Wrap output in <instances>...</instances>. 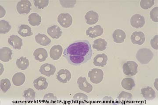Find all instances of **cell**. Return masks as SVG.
I'll use <instances>...</instances> for the list:
<instances>
[{
  "mask_svg": "<svg viewBox=\"0 0 158 105\" xmlns=\"http://www.w3.org/2000/svg\"><path fill=\"white\" fill-rule=\"evenodd\" d=\"M93 55L91 45L88 40H78L66 48L63 56L69 64L79 66L85 64L91 59Z\"/></svg>",
  "mask_w": 158,
  "mask_h": 105,
  "instance_id": "6da1fadb",
  "label": "cell"
},
{
  "mask_svg": "<svg viewBox=\"0 0 158 105\" xmlns=\"http://www.w3.org/2000/svg\"><path fill=\"white\" fill-rule=\"evenodd\" d=\"M153 56V53L151 50L145 48L138 50L136 55L137 60L141 64H146L149 63L152 60Z\"/></svg>",
  "mask_w": 158,
  "mask_h": 105,
  "instance_id": "7a4b0ae2",
  "label": "cell"
},
{
  "mask_svg": "<svg viewBox=\"0 0 158 105\" xmlns=\"http://www.w3.org/2000/svg\"><path fill=\"white\" fill-rule=\"evenodd\" d=\"M88 76L91 83L98 84L103 79L104 72L102 69L94 68L88 72Z\"/></svg>",
  "mask_w": 158,
  "mask_h": 105,
  "instance_id": "3957f363",
  "label": "cell"
},
{
  "mask_svg": "<svg viewBox=\"0 0 158 105\" xmlns=\"http://www.w3.org/2000/svg\"><path fill=\"white\" fill-rule=\"evenodd\" d=\"M138 64L135 61H128L124 63L123 66V72L128 76L135 75L138 73Z\"/></svg>",
  "mask_w": 158,
  "mask_h": 105,
  "instance_id": "277c9868",
  "label": "cell"
},
{
  "mask_svg": "<svg viewBox=\"0 0 158 105\" xmlns=\"http://www.w3.org/2000/svg\"><path fill=\"white\" fill-rule=\"evenodd\" d=\"M32 4L29 0H22L17 3L16 9L19 14H28L31 10Z\"/></svg>",
  "mask_w": 158,
  "mask_h": 105,
  "instance_id": "5b68a950",
  "label": "cell"
},
{
  "mask_svg": "<svg viewBox=\"0 0 158 105\" xmlns=\"http://www.w3.org/2000/svg\"><path fill=\"white\" fill-rule=\"evenodd\" d=\"M58 22L62 27L67 28L72 24V17L69 13H61L57 18Z\"/></svg>",
  "mask_w": 158,
  "mask_h": 105,
  "instance_id": "8992f818",
  "label": "cell"
},
{
  "mask_svg": "<svg viewBox=\"0 0 158 105\" xmlns=\"http://www.w3.org/2000/svg\"><path fill=\"white\" fill-rule=\"evenodd\" d=\"M130 22L133 27L136 29L141 28L143 27L145 24V18L143 15L137 14L131 17Z\"/></svg>",
  "mask_w": 158,
  "mask_h": 105,
  "instance_id": "52a82bcc",
  "label": "cell"
},
{
  "mask_svg": "<svg viewBox=\"0 0 158 105\" xmlns=\"http://www.w3.org/2000/svg\"><path fill=\"white\" fill-rule=\"evenodd\" d=\"M104 32L103 29L100 25H97L94 27H90L86 30V35L90 38H95L102 36Z\"/></svg>",
  "mask_w": 158,
  "mask_h": 105,
  "instance_id": "ba28073f",
  "label": "cell"
},
{
  "mask_svg": "<svg viewBox=\"0 0 158 105\" xmlns=\"http://www.w3.org/2000/svg\"><path fill=\"white\" fill-rule=\"evenodd\" d=\"M77 83L79 89L82 91L88 93H90L92 91L93 86L88 83L86 78L80 77L78 79Z\"/></svg>",
  "mask_w": 158,
  "mask_h": 105,
  "instance_id": "9c48e42d",
  "label": "cell"
},
{
  "mask_svg": "<svg viewBox=\"0 0 158 105\" xmlns=\"http://www.w3.org/2000/svg\"><path fill=\"white\" fill-rule=\"evenodd\" d=\"M71 74L68 70L62 69L57 72L56 79L60 83L65 84L69 82L71 79Z\"/></svg>",
  "mask_w": 158,
  "mask_h": 105,
  "instance_id": "30bf717a",
  "label": "cell"
},
{
  "mask_svg": "<svg viewBox=\"0 0 158 105\" xmlns=\"http://www.w3.org/2000/svg\"><path fill=\"white\" fill-rule=\"evenodd\" d=\"M39 71L42 75L47 77H50L55 74L56 71V67L53 64L46 63L41 65Z\"/></svg>",
  "mask_w": 158,
  "mask_h": 105,
  "instance_id": "8fae6325",
  "label": "cell"
},
{
  "mask_svg": "<svg viewBox=\"0 0 158 105\" xmlns=\"http://www.w3.org/2000/svg\"><path fill=\"white\" fill-rule=\"evenodd\" d=\"M131 41L133 44L139 45L144 44L145 40V35L141 31L134 32L131 36Z\"/></svg>",
  "mask_w": 158,
  "mask_h": 105,
  "instance_id": "7c38bea8",
  "label": "cell"
},
{
  "mask_svg": "<svg viewBox=\"0 0 158 105\" xmlns=\"http://www.w3.org/2000/svg\"><path fill=\"white\" fill-rule=\"evenodd\" d=\"M8 42L15 49L21 50L23 46V39L17 35L10 36L8 39Z\"/></svg>",
  "mask_w": 158,
  "mask_h": 105,
  "instance_id": "4fadbf2b",
  "label": "cell"
},
{
  "mask_svg": "<svg viewBox=\"0 0 158 105\" xmlns=\"http://www.w3.org/2000/svg\"><path fill=\"white\" fill-rule=\"evenodd\" d=\"M63 49L60 45H54L50 50V58L55 61L59 60L62 56Z\"/></svg>",
  "mask_w": 158,
  "mask_h": 105,
  "instance_id": "5bb4252c",
  "label": "cell"
},
{
  "mask_svg": "<svg viewBox=\"0 0 158 105\" xmlns=\"http://www.w3.org/2000/svg\"><path fill=\"white\" fill-rule=\"evenodd\" d=\"M47 33L53 39H58L62 36V31L57 25H53L48 28Z\"/></svg>",
  "mask_w": 158,
  "mask_h": 105,
  "instance_id": "9a60e30c",
  "label": "cell"
},
{
  "mask_svg": "<svg viewBox=\"0 0 158 105\" xmlns=\"http://www.w3.org/2000/svg\"><path fill=\"white\" fill-rule=\"evenodd\" d=\"M33 84L34 88L37 90H45L48 86L47 79L42 76L39 77L35 79Z\"/></svg>",
  "mask_w": 158,
  "mask_h": 105,
  "instance_id": "2e32d148",
  "label": "cell"
},
{
  "mask_svg": "<svg viewBox=\"0 0 158 105\" xmlns=\"http://www.w3.org/2000/svg\"><path fill=\"white\" fill-rule=\"evenodd\" d=\"M33 55L35 60L40 62L45 61L46 59L48 57L47 51L43 48L37 49L34 51Z\"/></svg>",
  "mask_w": 158,
  "mask_h": 105,
  "instance_id": "e0dca14e",
  "label": "cell"
},
{
  "mask_svg": "<svg viewBox=\"0 0 158 105\" xmlns=\"http://www.w3.org/2000/svg\"><path fill=\"white\" fill-rule=\"evenodd\" d=\"M108 60V56L106 54H98L94 58L93 64L95 66L104 67L106 65Z\"/></svg>",
  "mask_w": 158,
  "mask_h": 105,
  "instance_id": "ac0fdd59",
  "label": "cell"
},
{
  "mask_svg": "<svg viewBox=\"0 0 158 105\" xmlns=\"http://www.w3.org/2000/svg\"><path fill=\"white\" fill-rule=\"evenodd\" d=\"M12 51L8 47H3L0 49V60L3 62H9L11 60Z\"/></svg>",
  "mask_w": 158,
  "mask_h": 105,
  "instance_id": "d6986e66",
  "label": "cell"
},
{
  "mask_svg": "<svg viewBox=\"0 0 158 105\" xmlns=\"http://www.w3.org/2000/svg\"><path fill=\"white\" fill-rule=\"evenodd\" d=\"M85 18L86 22L88 25H92L98 22L99 15L98 13L95 11H90L86 13Z\"/></svg>",
  "mask_w": 158,
  "mask_h": 105,
  "instance_id": "ffe728a7",
  "label": "cell"
},
{
  "mask_svg": "<svg viewBox=\"0 0 158 105\" xmlns=\"http://www.w3.org/2000/svg\"><path fill=\"white\" fill-rule=\"evenodd\" d=\"M141 94L146 100H152L156 97L155 91L152 87L148 86L141 89Z\"/></svg>",
  "mask_w": 158,
  "mask_h": 105,
  "instance_id": "44dd1931",
  "label": "cell"
},
{
  "mask_svg": "<svg viewBox=\"0 0 158 105\" xmlns=\"http://www.w3.org/2000/svg\"><path fill=\"white\" fill-rule=\"evenodd\" d=\"M113 41L116 43H123L126 38V34L123 30H115L113 34Z\"/></svg>",
  "mask_w": 158,
  "mask_h": 105,
  "instance_id": "7402d4cb",
  "label": "cell"
},
{
  "mask_svg": "<svg viewBox=\"0 0 158 105\" xmlns=\"http://www.w3.org/2000/svg\"><path fill=\"white\" fill-rule=\"evenodd\" d=\"M35 38L36 42L43 46H47L52 42L51 39L45 34L38 33Z\"/></svg>",
  "mask_w": 158,
  "mask_h": 105,
  "instance_id": "603a6c76",
  "label": "cell"
},
{
  "mask_svg": "<svg viewBox=\"0 0 158 105\" xmlns=\"http://www.w3.org/2000/svg\"><path fill=\"white\" fill-rule=\"evenodd\" d=\"M26 80V76L22 72L15 73L12 77V83L15 86H22Z\"/></svg>",
  "mask_w": 158,
  "mask_h": 105,
  "instance_id": "cb8c5ba5",
  "label": "cell"
},
{
  "mask_svg": "<svg viewBox=\"0 0 158 105\" xmlns=\"http://www.w3.org/2000/svg\"><path fill=\"white\" fill-rule=\"evenodd\" d=\"M107 42L105 39L99 38L95 39L94 41L93 46V49L98 51H103L106 49Z\"/></svg>",
  "mask_w": 158,
  "mask_h": 105,
  "instance_id": "d4e9b609",
  "label": "cell"
},
{
  "mask_svg": "<svg viewBox=\"0 0 158 105\" xmlns=\"http://www.w3.org/2000/svg\"><path fill=\"white\" fill-rule=\"evenodd\" d=\"M18 33L22 37L30 36L33 35L31 28L27 25H22L19 27Z\"/></svg>",
  "mask_w": 158,
  "mask_h": 105,
  "instance_id": "484cf974",
  "label": "cell"
},
{
  "mask_svg": "<svg viewBox=\"0 0 158 105\" xmlns=\"http://www.w3.org/2000/svg\"><path fill=\"white\" fill-rule=\"evenodd\" d=\"M41 17L36 13H31L28 17L29 24L33 26H39L41 22Z\"/></svg>",
  "mask_w": 158,
  "mask_h": 105,
  "instance_id": "4316f807",
  "label": "cell"
},
{
  "mask_svg": "<svg viewBox=\"0 0 158 105\" xmlns=\"http://www.w3.org/2000/svg\"><path fill=\"white\" fill-rule=\"evenodd\" d=\"M16 64L18 68L21 70H25L30 65L29 60L26 57H21L17 59Z\"/></svg>",
  "mask_w": 158,
  "mask_h": 105,
  "instance_id": "83f0119b",
  "label": "cell"
},
{
  "mask_svg": "<svg viewBox=\"0 0 158 105\" xmlns=\"http://www.w3.org/2000/svg\"><path fill=\"white\" fill-rule=\"evenodd\" d=\"M121 86L123 89L127 90H132L135 86V81L131 78H126L123 79L121 82Z\"/></svg>",
  "mask_w": 158,
  "mask_h": 105,
  "instance_id": "f1b7e54d",
  "label": "cell"
},
{
  "mask_svg": "<svg viewBox=\"0 0 158 105\" xmlns=\"http://www.w3.org/2000/svg\"><path fill=\"white\" fill-rule=\"evenodd\" d=\"M11 29V25L8 22L5 20L0 21V33L6 34L9 33Z\"/></svg>",
  "mask_w": 158,
  "mask_h": 105,
  "instance_id": "f546056e",
  "label": "cell"
},
{
  "mask_svg": "<svg viewBox=\"0 0 158 105\" xmlns=\"http://www.w3.org/2000/svg\"><path fill=\"white\" fill-rule=\"evenodd\" d=\"M117 98L118 101L121 102L131 101L132 99V95L126 91H122Z\"/></svg>",
  "mask_w": 158,
  "mask_h": 105,
  "instance_id": "4dcf8cb0",
  "label": "cell"
},
{
  "mask_svg": "<svg viewBox=\"0 0 158 105\" xmlns=\"http://www.w3.org/2000/svg\"><path fill=\"white\" fill-rule=\"evenodd\" d=\"M35 95L36 92L34 89L29 88L24 91L23 96L25 98L26 100L33 101L35 99Z\"/></svg>",
  "mask_w": 158,
  "mask_h": 105,
  "instance_id": "1f68e13d",
  "label": "cell"
},
{
  "mask_svg": "<svg viewBox=\"0 0 158 105\" xmlns=\"http://www.w3.org/2000/svg\"><path fill=\"white\" fill-rule=\"evenodd\" d=\"M11 87V83L9 79H2L0 82V87L4 93H6Z\"/></svg>",
  "mask_w": 158,
  "mask_h": 105,
  "instance_id": "d6a6232c",
  "label": "cell"
},
{
  "mask_svg": "<svg viewBox=\"0 0 158 105\" xmlns=\"http://www.w3.org/2000/svg\"><path fill=\"white\" fill-rule=\"evenodd\" d=\"M154 4L155 1L154 0H142L140 2V6L144 10L150 8Z\"/></svg>",
  "mask_w": 158,
  "mask_h": 105,
  "instance_id": "836d02e7",
  "label": "cell"
},
{
  "mask_svg": "<svg viewBox=\"0 0 158 105\" xmlns=\"http://www.w3.org/2000/svg\"><path fill=\"white\" fill-rule=\"evenodd\" d=\"M48 0H35L34 5L38 9H44L48 6Z\"/></svg>",
  "mask_w": 158,
  "mask_h": 105,
  "instance_id": "e575fe53",
  "label": "cell"
},
{
  "mask_svg": "<svg viewBox=\"0 0 158 105\" xmlns=\"http://www.w3.org/2000/svg\"><path fill=\"white\" fill-rule=\"evenodd\" d=\"M88 100V95L81 92L75 94L73 97V100L74 101L85 102Z\"/></svg>",
  "mask_w": 158,
  "mask_h": 105,
  "instance_id": "d590c367",
  "label": "cell"
},
{
  "mask_svg": "<svg viewBox=\"0 0 158 105\" xmlns=\"http://www.w3.org/2000/svg\"><path fill=\"white\" fill-rule=\"evenodd\" d=\"M44 100L46 102L54 103L58 101V98L52 93H48L45 94L44 96Z\"/></svg>",
  "mask_w": 158,
  "mask_h": 105,
  "instance_id": "8d00e7d4",
  "label": "cell"
},
{
  "mask_svg": "<svg viewBox=\"0 0 158 105\" xmlns=\"http://www.w3.org/2000/svg\"><path fill=\"white\" fill-rule=\"evenodd\" d=\"M60 4L63 8H73L76 4L77 1H59Z\"/></svg>",
  "mask_w": 158,
  "mask_h": 105,
  "instance_id": "74e56055",
  "label": "cell"
},
{
  "mask_svg": "<svg viewBox=\"0 0 158 105\" xmlns=\"http://www.w3.org/2000/svg\"><path fill=\"white\" fill-rule=\"evenodd\" d=\"M150 18L152 21L155 22H158V7H155L152 9L150 12Z\"/></svg>",
  "mask_w": 158,
  "mask_h": 105,
  "instance_id": "f35d334b",
  "label": "cell"
},
{
  "mask_svg": "<svg viewBox=\"0 0 158 105\" xmlns=\"http://www.w3.org/2000/svg\"><path fill=\"white\" fill-rule=\"evenodd\" d=\"M151 45L154 49L158 50V35H156L153 39L151 40Z\"/></svg>",
  "mask_w": 158,
  "mask_h": 105,
  "instance_id": "ab89813d",
  "label": "cell"
},
{
  "mask_svg": "<svg viewBox=\"0 0 158 105\" xmlns=\"http://www.w3.org/2000/svg\"><path fill=\"white\" fill-rule=\"evenodd\" d=\"M1 7V15H0V18L3 17L5 16V14H6V11L4 8H3L2 6H0Z\"/></svg>",
  "mask_w": 158,
  "mask_h": 105,
  "instance_id": "60d3db41",
  "label": "cell"
}]
</instances>
